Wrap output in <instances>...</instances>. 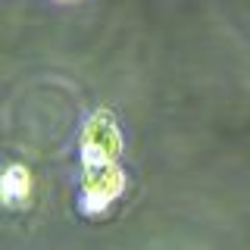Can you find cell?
Wrapping results in <instances>:
<instances>
[{
    "label": "cell",
    "instance_id": "6da1fadb",
    "mask_svg": "<svg viewBox=\"0 0 250 250\" xmlns=\"http://www.w3.org/2000/svg\"><path fill=\"white\" fill-rule=\"evenodd\" d=\"M125 153V135L119 128V119L109 106H97L88 113L78 131V156L82 166L91 163H119Z\"/></svg>",
    "mask_w": 250,
    "mask_h": 250
},
{
    "label": "cell",
    "instance_id": "277c9868",
    "mask_svg": "<svg viewBox=\"0 0 250 250\" xmlns=\"http://www.w3.org/2000/svg\"><path fill=\"white\" fill-rule=\"evenodd\" d=\"M53 3H78V0H53Z\"/></svg>",
    "mask_w": 250,
    "mask_h": 250
},
{
    "label": "cell",
    "instance_id": "7a4b0ae2",
    "mask_svg": "<svg viewBox=\"0 0 250 250\" xmlns=\"http://www.w3.org/2000/svg\"><path fill=\"white\" fill-rule=\"evenodd\" d=\"M128 175L119 163H91L82 166V178H78V209L84 216H104L109 207L125 194Z\"/></svg>",
    "mask_w": 250,
    "mask_h": 250
},
{
    "label": "cell",
    "instance_id": "3957f363",
    "mask_svg": "<svg viewBox=\"0 0 250 250\" xmlns=\"http://www.w3.org/2000/svg\"><path fill=\"white\" fill-rule=\"evenodd\" d=\"M31 169L25 163H10L0 169V207L6 209H22L31 200Z\"/></svg>",
    "mask_w": 250,
    "mask_h": 250
}]
</instances>
